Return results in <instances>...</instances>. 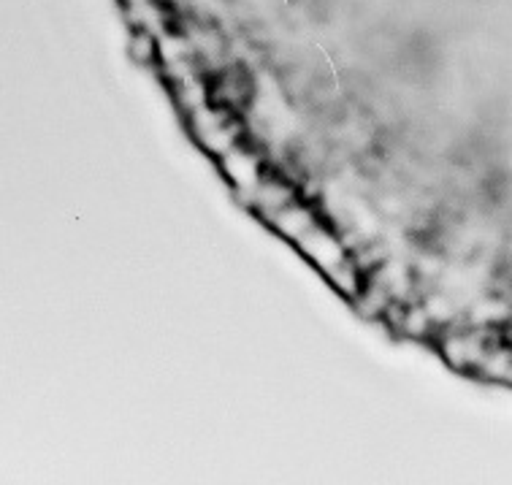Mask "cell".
<instances>
[{"mask_svg":"<svg viewBox=\"0 0 512 485\" xmlns=\"http://www.w3.org/2000/svg\"><path fill=\"white\" fill-rule=\"evenodd\" d=\"M312 269L331 285V288L342 296V299L353 301L358 290L364 285L366 271L355 258L353 244L347 242L345 234L336 228L328 215L317 217L315 223L309 225L304 234L298 236L296 242L290 244Z\"/></svg>","mask_w":512,"mask_h":485,"instance_id":"cell-1","label":"cell"},{"mask_svg":"<svg viewBox=\"0 0 512 485\" xmlns=\"http://www.w3.org/2000/svg\"><path fill=\"white\" fill-rule=\"evenodd\" d=\"M502 334L504 328L477 326V323H469V320H458L453 326L439 328L437 336H434V347H437L439 358L453 372L477 377L485 355H488V350L496 345V339Z\"/></svg>","mask_w":512,"mask_h":485,"instance_id":"cell-2","label":"cell"},{"mask_svg":"<svg viewBox=\"0 0 512 485\" xmlns=\"http://www.w3.org/2000/svg\"><path fill=\"white\" fill-rule=\"evenodd\" d=\"M185 125L187 133L193 136L198 147L215 160L223 158L233 144H239V141L250 136L242 114L233 112V109H228L223 103H217L215 98L206 101L204 106L193 109V112H187Z\"/></svg>","mask_w":512,"mask_h":485,"instance_id":"cell-3","label":"cell"},{"mask_svg":"<svg viewBox=\"0 0 512 485\" xmlns=\"http://www.w3.org/2000/svg\"><path fill=\"white\" fill-rule=\"evenodd\" d=\"M215 163L228 187L242 198L244 204H250V198L258 193L263 179L269 177L271 168H274V163L269 160V150L252 136L233 144L231 150L225 152L223 158H217Z\"/></svg>","mask_w":512,"mask_h":485,"instance_id":"cell-4","label":"cell"}]
</instances>
